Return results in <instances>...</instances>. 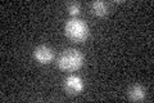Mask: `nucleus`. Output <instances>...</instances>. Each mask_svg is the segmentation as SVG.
<instances>
[{"label":"nucleus","mask_w":154,"mask_h":103,"mask_svg":"<svg viewBox=\"0 0 154 103\" xmlns=\"http://www.w3.org/2000/svg\"><path fill=\"white\" fill-rule=\"evenodd\" d=\"M67 8H68V12H69L71 16H77V14L80 13V4L76 3V2L69 3Z\"/></svg>","instance_id":"7"},{"label":"nucleus","mask_w":154,"mask_h":103,"mask_svg":"<svg viewBox=\"0 0 154 103\" xmlns=\"http://www.w3.org/2000/svg\"><path fill=\"white\" fill-rule=\"evenodd\" d=\"M64 88H66L67 93H69V94H79V93L84 90V81L80 76L71 75L66 79Z\"/></svg>","instance_id":"4"},{"label":"nucleus","mask_w":154,"mask_h":103,"mask_svg":"<svg viewBox=\"0 0 154 103\" xmlns=\"http://www.w3.org/2000/svg\"><path fill=\"white\" fill-rule=\"evenodd\" d=\"M128 98L131 101H143L145 98V89L139 85V84H135L128 89Z\"/></svg>","instance_id":"5"},{"label":"nucleus","mask_w":154,"mask_h":103,"mask_svg":"<svg viewBox=\"0 0 154 103\" xmlns=\"http://www.w3.org/2000/svg\"><path fill=\"white\" fill-rule=\"evenodd\" d=\"M33 57H35V60L38 63H41V65H48V63H50L53 61V58H54V52H53V49H50L49 47L40 45L35 49Z\"/></svg>","instance_id":"3"},{"label":"nucleus","mask_w":154,"mask_h":103,"mask_svg":"<svg viewBox=\"0 0 154 103\" xmlns=\"http://www.w3.org/2000/svg\"><path fill=\"white\" fill-rule=\"evenodd\" d=\"M66 35L68 36L71 40L81 43L88 39L89 36V26L86 24L85 21L80 18H71L66 22L64 26Z\"/></svg>","instance_id":"1"},{"label":"nucleus","mask_w":154,"mask_h":103,"mask_svg":"<svg viewBox=\"0 0 154 103\" xmlns=\"http://www.w3.org/2000/svg\"><path fill=\"white\" fill-rule=\"evenodd\" d=\"M84 57L82 54L76 50V49H67V50L62 52V54L58 58V66L63 71H76L82 66Z\"/></svg>","instance_id":"2"},{"label":"nucleus","mask_w":154,"mask_h":103,"mask_svg":"<svg viewBox=\"0 0 154 103\" xmlns=\"http://www.w3.org/2000/svg\"><path fill=\"white\" fill-rule=\"evenodd\" d=\"M91 11L98 16H104L108 12V4L105 2H102V0H95L91 3Z\"/></svg>","instance_id":"6"}]
</instances>
